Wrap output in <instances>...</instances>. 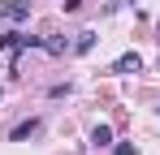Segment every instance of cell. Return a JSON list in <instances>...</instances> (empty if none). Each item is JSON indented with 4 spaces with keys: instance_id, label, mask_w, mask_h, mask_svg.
<instances>
[{
    "instance_id": "3957f363",
    "label": "cell",
    "mask_w": 160,
    "mask_h": 155,
    "mask_svg": "<svg viewBox=\"0 0 160 155\" xmlns=\"http://www.w3.org/2000/svg\"><path fill=\"white\" fill-rule=\"evenodd\" d=\"M35 129H39V116H30V121H22V125H13V134H9V138H13V142H26Z\"/></svg>"
},
{
    "instance_id": "5b68a950",
    "label": "cell",
    "mask_w": 160,
    "mask_h": 155,
    "mask_svg": "<svg viewBox=\"0 0 160 155\" xmlns=\"http://www.w3.org/2000/svg\"><path fill=\"white\" fill-rule=\"evenodd\" d=\"M91 142H95V147H108V142H112V129H108V125H95V129H91Z\"/></svg>"
},
{
    "instance_id": "52a82bcc",
    "label": "cell",
    "mask_w": 160,
    "mask_h": 155,
    "mask_svg": "<svg viewBox=\"0 0 160 155\" xmlns=\"http://www.w3.org/2000/svg\"><path fill=\"white\" fill-rule=\"evenodd\" d=\"M112 155H134V147H130V142H117V147H112Z\"/></svg>"
},
{
    "instance_id": "8992f818",
    "label": "cell",
    "mask_w": 160,
    "mask_h": 155,
    "mask_svg": "<svg viewBox=\"0 0 160 155\" xmlns=\"http://www.w3.org/2000/svg\"><path fill=\"white\" fill-rule=\"evenodd\" d=\"M18 43H22V35H0V52H4V48H18Z\"/></svg>"
},
{
    "instance_id": "277c9868",
    "label": "cell",
    "mask_w": 160,
    "mask_h": 155,
    "mask_svg": "<svg viewBox=\"0 0 160 155\" xmlns=\"http://www.w3.org/2000/svg\"><path fill=\"white\" fill-rule=\"evenodd\" d=\"M91 48H95V30H82L74 39V52H91Z\"/></svg>"
},
{
    "instance_id": "6da1fadb",
    "label": "cell",
    "mask_w": 160,
    "mask_h": 155,
    "mask_svg": "<svg viewBox=\"0 0 160 155\" xmlns=\"http://www.w3.org/2000/svg\"><path fill=\"white\" fill-rule=\"evenodd\" d=\"M26 17H30L26 0H4V4H0V22H26Z\"/></svg>"
},
{
    "instance_id": "7a4b0ae2",
    "label": "cell",
    "mask_w": 160,
    "mask_h": 155,
    "mask_svg": "<svg viewBox=\"0 0 160 155\" xmlns=\"http://www.w3.org/2000/svg\"><path fill=\"white\" fill-rule=\"evenodd\" d=\"M138 65H143V60H138V52H126V56L112 65V73H138Z\"/></svg>"
}]
</instances>
